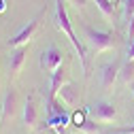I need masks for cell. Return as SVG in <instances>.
Here are the masks:
<instances>
[{"label":"cell","mask_w":134,"mask_h":134,"mask_svg":"<svg viewBox=\"0 0 134 134\" xmlns=\"http://www.w3.org/2000/svg\"><path fill=\"white\" fill-rule=\"evenodd\" d=\"M128 60H134V41H130L128 45Z\"/></svg>","instance_id":"cell-18"},{"label":"cell","mask_w":134,"mask_h":134,"mask_svg":"<svg viewBox=\"0 0 134 134\" xmlns=\"http://www.w3.org/2000/svg\"><path fill=\"white\" fill-rule=\"evenodd\" d=\"M38 124V107L34 96H28L24 102V126L26 128H36Z\"/></svg>","instance_id":"cell-11"},{"label":"cell","mask_w":134,"mask_h":134,"mask_svg":"<svg viewBox=\"0 0 134 134\" xmlns=\"http://www.w3.org/2000/svg\"><path fill=\"white\" fill-rule=\"evenodd\" d=\"M102 134H104V132H102ZM107 134H111V132H107Z\"/></svg>","instance_id":"cell-22"},{"label":"cell","mask_w":134,"mask_h":134,"mask_svg":"<svg viewBox=\"0 0 134 134\" xmlns=\"http://www.w3.org/2000/svg\"><path fill=\"white\" fill-rule=\"evenodd\" d=\"M41 70H45V72H49L51 75L55 68H60L62 66V51L55 47V45H49L45 51L41 53Z\"/></svg>","instance_id":"cell-6"},{"label":"cell","mask_w":134,"mask_h":134,"mask_svg":"<svg viewBox=\"0 0 134 134\" xmlns=\"http://www.w3.org/2000/svg\"><path fill=\"white\" fill-rule=\"evenodd\" d=\"M119 77H121L124 83H132V79H134V60H128L124 64V68L119 70Z\"/></svg>","instance_id":"cell-13"},{"label":"cell","mask_w":134,"mask_h":134,"mask_svg":"<svg viewBox=\"0 0 134 134\" xmlns=\"http://www.w3.org/2000/svg\"><path fill=\"white\" fill-rule=\"evenodd\" d=\"M66 81H68V66L62 64L60 68H55V70L51 72V85H49V94H47V98H55L58 92L62 90V85H64Z\"/></svg>","instance_id":"cell-10"},{"label":"cell","mask_w":134,"mask_h":134,"mask_svg":"<svg viewBox=\"0 0 134 134\" xmlns=\"http://www.w3.org/2000/svg\"><path fill=\"white\" fill-rule=\"evenodd\" d=\"M45 15V11H41L36 17H32L30 21H28V26H24L17 34H15L13 38H9V47H19V45H28L30 43V38L34 36V32L38 30V24H41V17Z\"/></svg>","instance_id":"cell-5"},{"label":"cell","mask_w":134,"mask_h":134,"mask_svg":"<svg viewBox=\"0 0 134 134\" xmlns=\"http://www.w3.org/2000/svg\"><path fill=\"white\" fill-rule=\"evenodd\" d=\"M111 134H134V126H130V128H113Z\"/></svg>","instance_id":"cell-17"},{"label":"cell","mask_w":134,"mask_h":134,"mask_svg":"<svg viewBox=\"0 0 134 134\" xmlns=\"http://www.w3.org/2000/svg\"><path fill=\"white\" fill-rule=\"evenodd\" d=\"M121 7H124V19H130L134 15V0H124Z\"/></svg>","instance_id":"cell-16"},{"label":"cell","mask_w":134,"mask_h":134,"mask_svg":"<svg viewBox=\"0 0 134 134\" xmlns=\"http://www.w3.org/2000/svg\"><path fill=\"white\" fill-rule=\"evenodd\" d=\"M130 87H132V92H134V81H132V83H130Z\"/></svg>","instance_id":"cell-21"},{"label":"cell","mask_w":134,"mask_h":134,"mask_svg":"<svg viewBox=\"0 0 134 134\" xmlns=\"http://www.w3.org/2000/svg\"><path fill=\"white\" fill-rule=\"evenodd\" d=\"M15 111H17V92H15L13 87H9L4 98H2V107H0V124L13 119Z\"/></svg>","instance_id":"cell-7"},{"label":"cell","mask_w":134,"mask_h":134,"mask_svg":"<svg viewBox=\"0 0 134 134\" xmlns=\"http://www.w3.org/2000/svg\"><path fill=\"white\" fill-rule=\"evenodd\" d=\"M94 2H96V7L100 11H102L104 19L113 21V17H115V4H113V0H94Z\"/></svg>","instance_id":"cell-12"},{"label":"cell","mask_w":134,"mask_h":134,"mask_svg":"<svg viewBox=\"0 0 134 134\" xmlns=\"http://www.w3.org/2000/svg\"><path fill=\"white\" fill-rule=\"evenodd\" d=\"M79 132H83V134H102V128H100V124H96V119H87L79 128Z\"/></svg>","instance_id":"cell-14"},{"label":"cell","mask_w":134,"mask_h":134,"mask_svg":"<svg viewBox=\"0 0 134 134\" xmlns=\"http://www.w3.org/2000/svg\"><path fill=\"white\" fill-rule=\"evenodd\" d=\"M53 2H55V17H53V21H55L58 30H62L64 34L68 36L70 45L75 47V51L79 53V60H81V66H83V72H85V77H87V75H90V58H87V49H85V45H83V43L77 38L75 30H72V26H70V17H68V11H66V0H53Z\"/></svg>","instance_id":"cell-1"},{"label":"cell","mask_w":134,"mask_h":134,"mask_svg":"<svg viewBox=\"0 0 134 134\" xmlns=\"http://www.w3.org/2000/svg\"><path fill=\"white\" fill-rule=\"evenodd\" d=\"M60 102L66 107V109H72L77 102H79V90H77V85L75 83H70V81H66L64 85H62V90L58 92V96H55Z\"/></svg>","instance_id":"cell-8"},{"label":"cell","mask_w":134,"mask_h":134,"mask_svg":"<svg viewBox=\"0 0 134 134\" xmlns=\"http://www.w3.org/2000/svg\"><path fill=\"white\" fill-rule=\"evenodd\" d=\"M7 13V0H0V15Z\"/></svg>","instance_id":"cell-19"},{"label":"cell","mask_w":134,"mask_h":134,"mask_svg":"<svg viewBox=\"0 0 134 134\" xmlns=\"http://www.w3.org/2000/svg\"><path fill=\"white\" fill-rule=\"evenodd\" d=\"M85 115H87V111H85V109H83V111H72V113H70V124L79 130L83 124L87 121V119H85Z\"/></svg>","instance_id":"cell-15"},{"label":"cell","mask_w":134,"mask_h":134,"mask_svg":"<svg viewBox=\"0 0 134 134\" xmlns=\"http://www.w3.org/2000/svg\"><path fill=\"white\" fill-rule=\"evenodd\" d=\"M26 55H28V45L11 47V53H9V79L11 81L19 77L24 64H26Z\"/></svg>","instance_id":"cell-4"},{"label":"cell","mask_w":134,"mask_h":134,"mask_svg":"<svg viewBox=\"0 0 134 134\" xmlns=\"http://www.w3.org/2000/svg\"><path fill=\"white\" fill-rule=\"evenodd\" d=\"M70 2H72V4L79 9V7H83V4H85V0H70Z\"/></svg>","instance_id":"cell-20"},{"label":"cell","mask_w":134,"mask_h":134,"mask_svg":"<svg viewBox=\"0 0 134 134\" xmlns=\"http://www.w3.org/2000/svg\"><path fill=\"white\" fill-rule=\"evenodd\" d=\"M119 70H121V66L117 60L109 62L102 66V70H100V83H102V87L104 90H111L113 87V83L117 81V77H119Z\"/></svg>","instance_id":"cell-9"},{"label":"cell","mask_w":134,"mask_h":134,"mask_svg":"<svg viewBox=\"0 0 134 134\" xmlns=\"http://www.w3.org/2000/svg\"><path fill=\"white\" fill-rule=\"evenodd\" d=\"M87 115L92 117V119L100 121V124H109L113 121L117 117V109L113 102H107V100H96V102H92L90 107H85Z\"/></svg>","instance_id":"cell-3"},{"label":"cell","mask_w":134,"mask_h":134,"mask_svg":"<svg viewBox=\"0 0 134 134\" xmlns=\"http://www.w3.org/2000/svg\"><path fill=\"white\" fill-rule=\"evenodd\" d=\"M85 38L87 45L94 53H102V51H111L115 47V36L111 32H102V30H94L90 26H85Z\"/></svg>","instance_id":"cell-2"}]
</instances>
